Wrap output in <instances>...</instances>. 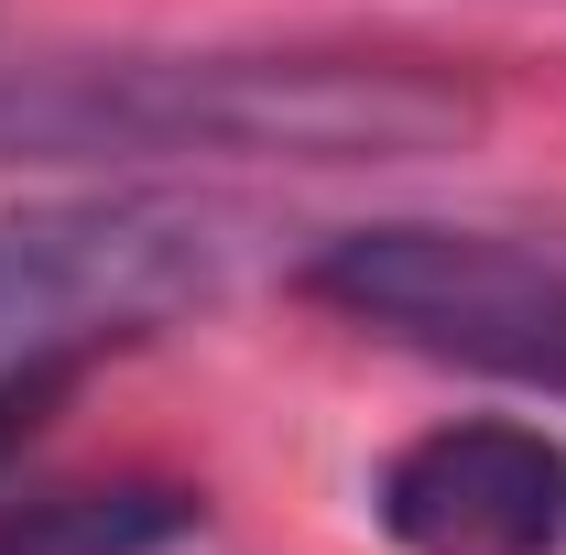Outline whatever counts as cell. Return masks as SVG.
<instances>
[{"label": "cell", "instance_id": "1", "mask_svg": "<svg viewBox=\"0 0 566 555\" xmlns=\"http://www.w3.org/2000/svg\"><path fill=\"white\" fill-rule=\"evenodd\" d=\"M480 98L403 55H87L0 76V164H403Z\"/></svg>", "mask_w": 566, "mask_h": 555}, {"label": "cell", "instance_id": "2", "mask_svg": "<svg viewBox=\"0 0 566 555\" xmlns=\"http://www.w3.org/2000/svg\"><path fill=\"white\" fill-rule=\"evenodd\" d=\"M262 218L186 186H109L0 218V370L11 359H109L164 316L229 294Z\"/></svg>", "mask_w": 566, "mask_h": 555}, {"label": "cell", "instance_id": "3", "mask_svg": "<svg viewBox=\"0 0 566 555\" xmlns=\"http://www.w3.org/2000/svg\"><path fill=\"white\" fill-rule=\"evenodd\" d=\"M305 294L415 359L491 370L512 392L566 404V262H545V251L436 229V218H381V229L327 240L305 262Z\"/></svg>", "mask_w": 566, "mask_h": 555}, {"label": "cell", "instance_id": "4", "mask_svg": "<svg viewBox=\"0 0 566 555\" xmlns=\"http://www.w3.org/2000/svg\"><path fill=\"white\" fill-rule=\"evenodd\" d=\"M370 523L403 555H566V436L458 415L370 469Z\"/></svg>", "mask_w": 566, "mask_h": 555}, {"label": "cell", "instance_id": "5", "mask_svg": "<svg viewBox=\"0 0 566 555\" xmlns=\"http://www.w3.org/2000/svg\"><path fill=\"white\" fill-rule=\"evenodd\" d=\"M197 534V490L109 480V490H44L0 512V555H164Z\"/></svg>", "mask_w": 566, "mask_h": 555}, {"label": "cell", "instance_id": "6", "mask_svg": "<svg viewBox=\"0 0 566 555\" xmlns=\"http://www.w3.org/2000/svg\"><path fill=\"white\" fill-rule=\"evenodd\" d=\"M76 370H87V359H11V370H0V469L44 436V415L76 392Z\"/></svg>", "mask_w": 566, "mask_h": 555}]
</instances>
